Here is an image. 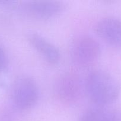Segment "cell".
<instances>
[{
    "label": "cell",
    "mask_w": 121,
    "mask_h": 121,
    "mask_svg": "<svg viewBox=\"0 0 121 121\" xmlns=\"http://www.w3.org/2000/svg\"><path fill=\"white\" fill-rule=\"evenodd\" d=\"M84 86L90 99L101 106L116 101L121 92L117 80L110 73L102 70L90 72L84 82Z\"/></svg>",
    "instance_id": "cell-1"
},
{
    "label": "cell",
    "mask_w": 121,
    "mask_h": 121,
    "mask_svg": "<svg viewBox=\"0 0 121 121\" xmlns=\"http://www.w3.org/2000/svg\"><path fill=\"white\" fill-rule=\"evenodd\" d=\"M101 47L98 41L88 35H81L72 41L70 56L73 63L85 68L94 63L99 58Z\"/></svg>",
    "instance_id": "cell-2"
},
{
    "label": "cell",
    "mask_w": 121,
    "mask_h": 121,
    "mask_svg": "<svg viewBox=\"0 0 121 121\" xmlns=\"http://www.w3.org/2000/svg\"><path fill=\"white\" fill-rule=\"evenodd\" d=\"M85 91L84 82L78 74L72 72L62 74L55 81L54 93L57 99L66 105L79 101Z\"/></svg>",
    "instance_id": "cell-3"
},
{
    "label": "cell",
    "mask_w": 121,
    "mask_h": 121,
    "mask_svg": "<svg viewBox=\"0 0 121 121\" xmlns=\"http://www.w3.org/2000/svg\"><path fill=\"white\" fill-rule=\"evenodd\" d=\"M39 95L37 85L30 77H20L13 85L12 100L19 109L24 111L33 107L39 100Z\"/></svg>",
    "instance_id": "cell-4"
},
{
    "label": "cell",
    "mask_w": 121,
    "mask_h": 121,
    "mask_svg": "<svg viewBox=\"0 0 121 121\" xmlns=\"http://www.w3.org/2000/svg\"><path fill=\"white\" fill-rule=\"evenodd\" d=\"M63 2L57 1H27L17 5L19 13L27 18L47 20L61 14L65 9Z\"/></svg>",
    "instance_id": "cell-5"
},
{
    "label": "cell",
    "mask_w": 121,
    "mask_h": 121,
    "mask_svg": "<svg viewBox=\"0 0 121 121\" xmlns=\"http://www.w3.org/2000/svg\"><path fill=\"white\" fill-rule=\"evenodd\" d=\"M95 31L106 43L121 49V21L114 17H106L96 24Z\"/></svg>",
    "instance_id": "cell-6"
},
{
    "label": "cell",
    "mask_w": 121,
    "mask_h": 121,
    "mask_svg": "<svg viewBox=\"0 0 121 121\" xmlns=\"http://www.w3.org/2000/svg\"><path fill=\"white\" fill-rule=\"evenodd\" d=\"M27 40L32 47L51 65L59 62L60 54L58 48L47 39L37 33L31 32L27 34Z\"/></svg>",
    "instance_id": "cell-7"
},
{
    "label": "cell",
    "mask_w": 121,
    "mask_h": 121,
    "mask_svg": "<svg viewBox=\"0 0 121 121\" xmlns=\"http://www.w3.org/2000/svg\"><path fill=\"white\" fill-rule=\"evenodd\" d=\"M79 121H119L116 112L102 107L90 108L83 112Z\"/></svg>",
    "instance_id": "cell-8"
},
{
    "label": "cell",
    "mask_w": 121,
    "mask_h": 121,
    "mask_svg": "<svg viewBox=\"0 0 121 121\" xmlns=\"http://www.w3.org/2000/svg\"><path fill=\"white\" fill-rule=\"evenodd\" d=\"M8 65V59L7 54L3 48L0 46V73L6 69Z\"/></svg>",
    "instance_id": "cell-9"
}]
</instances>
